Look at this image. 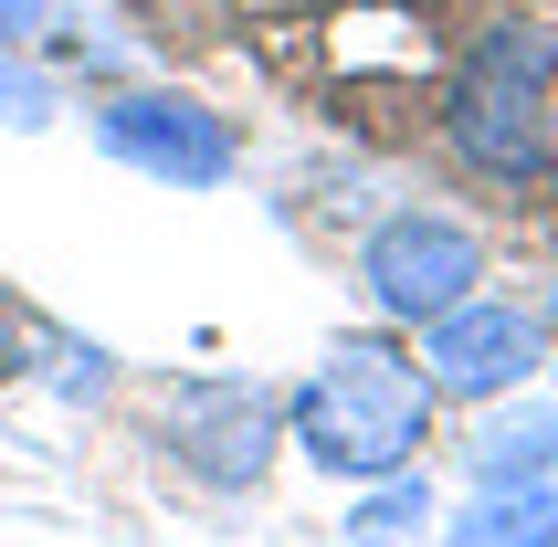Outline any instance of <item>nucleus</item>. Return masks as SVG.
<instances>
[{
    "instance_id": "7ed1b4c3",
    "label": "nucleus",
    "mask_w": 558,
    "mask_h": 547,
    "mask_svg": "<svg viewBox=\"0 0 558 547\" xmlns=\"http://www.w3.org/2000/svg\"><path fill=\"white\" fill-rule=\"evenodd\" d=\"M85 137L117 158V169L158 180V190H232V169H243L232 126H221L201 95L148 85V74H126V85L95 95V106H85Z\"/></svg>"
},
{
    "instance_id": "6e6552de",
    "label": "nucleus",
    "mask_w": 558,
    "mask_h": 547,
    "mask_svg": "<svg viewBox=\"0 0 558 547\" xmlns=\"http://www.w3.org/2000/svg\"><path fill=\"white\" fill-rule=\"evenodd\" d=\"M433 537L442 547H558V485H474Z\"/></svg>"
},
{
    "instance_id": "423d86ee",
    "label": "nucleus",
    "mask_w": 558,
    "mask_h": 547,
    "mask_svg": "<svg viewBox=\"0 0 558 547\" xmlns=\"http://www.w3.org/2000/svg\"><path fill=\"white\" fill-rule=\"evenodd\" d=\"M275 431H284V400L253 390V379H190V390H169V453H180L211 495L264 485Z\"/></svg>"
},
{
    "instance_id": "0eeeda50",
    "label": "nucleus",
    "mask_w": 558,
    "mask_h": 547,
    "mask_svg": "<svg viewBox=\"0 0 558 547\" xmlns=\"http://www.w3.org/2000/svg\"><path fill=\"white\" fill-rule=\"evenodd\" d=\"M464 474L474 485H558V400H537V390L485 400V422L464 442Z\"/></svg>"
},
{
    "instance_id": "f257e3e1",
    "label": "nucleus",
    "mask_w": 558,
    "mask_h": 547,
    "mask_svg": "<svg viewBox=\"0 0 558 547\" xmlns=\"http://www.w3.org/2000/svg\"><path fill=\"white\" fill-rule=\"evenodd\" d=\"M433 411H442L433 379H422V358H411L390 327L327 337V358L284 390V431H295V453H306L327 485H379V474L422 463Z\"/></svg>"
},
{
    "instance_id": "39448f33",
    "label": "nucleus",
    "mask_w": 558,
    "mask_h": 547,
    "mask_svg": "<svg viewBox=\"0 0 558 547\" xmlns=\"http://www.w3.org/2000/svg\"><path fill=\"white\" fill-rule=\"evenodd\" d=\"M359 284H369V305L390 327H422V316H442V305H464L485 284V232L453 211H390L359 243Z\"/></svg>"
},
{
    "instance_id": "4468645a",
    "label": "nucleus",
    "mask_w": 558,
    "mask_h": 547,
    "mask_svg": "<svg viewBox=\"0 0 558 547\" xmlns=\"http://www.w3.org/2000/svg\"><path fill=\"white\" fill-rule=\"evenodd\" d=\"M537 327H548V368H558V284H548V305H537Z\"/></svg>"
},
{
    "instance_id": "20e7f679",
    "label": "nucleus",
    "mask_w": 558,
    "mask_h": 547,
    "mask_svg": "<svg viewBox=\"0 0 558 547\" xmlns=\"http://www.w3.org/2000/svg\"><path fill=\"white\" fill-rule=\"evenodd\" d=\"M422 379H433V400H464V411H485V400L506 390H537V368H548V327H537V305L517 295H485L474 284L464 305H442V316H422Z\"/></svg>"
},
{
    "instance_id": "9d476101",
    "label": "nucleus",
    "mask_w": 558,
    "mask_h": 547,
    "mask_svg": "<svg viewBox=\"0 0 558 547\" xmlns=\"http://www.w3.org/2000/svg\"><path fill=\"white\" fill-rule=\"evenodd\" d=\"M32 368H43V379H53L63 400H95V390H106V368H117V358H106L95 337H63L53 316H43V327H32Z\"/></svg>"
},
{
    "instance_id": "9b49d317",
    "label": "nucleus",
    "mask_w": 558,
    "mask_h": 547,
    "mask_svg": "<svg viewBox=\"0 0 558 547\" xmlns=\"http://www.w3.org/2000/svg\"><path fill=\"white\" fill-rule=\"evenodd\" d=\"M53 117H63V85H53V74H32L22 53H0V126H22V137H43Z\"/></svg>"
},
{
    "instance_id": "ddd939ff",
    "label": "nucleus",
    "mask_w": 558,
    "mask_h": 547,
    "mask_svg": "<svg viewBox=\"0 0 558 547\" xmlns=\"http://www.w3.org/2000/svg\"><path fill=\"white\" fill-rule=\"evenodd\" d=\"M53 0H0V53H22V32H43Z\"/></svg>"
},
{
    "instance_id": "1a4fd4ad",
    "label": "nucleus",
    "mask_w": 558,
    "mask_h": 547,
    "mask_svg": "<svg viewBox=\"0 0 558 547\" xmlns=\"http://www.w3.org/2000/svg\"><path fill=\"white\" fill-rule=\"evenodd\" d=\"M433 526H442V506H433V474L422 463L359 485V506H348V547H422Z\"/></svg>"
},
{
    "instance_id": "f8f14e48",
    "label": "nucleus",
    "mask_w": 558,
    "mask_h": 547,
    "mask_svg": "<svg viewBox=\"0 0 558 547\" xmlns=\"http://www.w3.org/2000/svg\"><path fill=\"white\" fill-rule=\"evenodd\" d=\"M32 327H43V316L0 284V379H22V368H32Z\"/></svg>"
},
{
    "instance_id": "f03ea898",
    "label": "nucleus",
    "mask_w": 558,
    "mask_h": 547,
    "mask_svg": "<svg viewBox=\"0 0 558 547\" xmlns=\"http://www.w3.org/2000/svg\"><path fill=\"white\" fill-rule=\"evenodd\" d=\"M558 32L548 22H485L442 85V148L464 158L485 190H548L558 169Z\"/></svg>"
}]
</instances>
